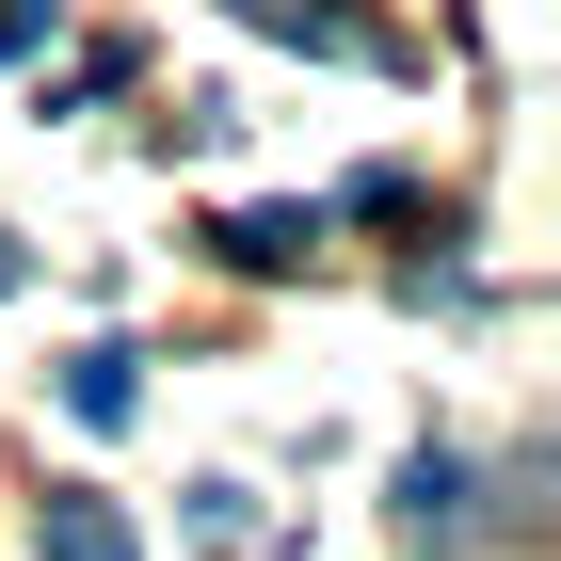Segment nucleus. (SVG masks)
I'll return each mask as SVG.
<instances>
[{
    "label": "nucleus",
    "instance_id": "f257e3e1",
    "mask_svg": "<svg viewBox=\"0 0 561 561\" xmlns=\"http://www.w3.org/2000/svg\"><path fill=\"white\" fill-rule=\"evenodd\" d=\"M129 401H145V353H113V337L65 353V417H81V433H129Z\"/></svg>",
    "mask_w": 561,
    "mask_h": 561
},
{
    "label": "nucleus",
    "instance_id": "f03ea898",
    "mask_svg": "<svg viewBox=\"0 0 561 561\" xmlns=\"http://www.w3.org/2000/svg\"><path fill=\"white\" fill-rule=\"evenodd\" d=\"M209 241H225L241 273H289V257H321V209H225Z\"/></svg>",
    "mask_w": 561,
    "mask_h": 561
},
{
    "label": "nucleus",
    "instance_id": "7ed1b4c3",
    "mask_svg": "<svg viewBox=\"0 0 561 561\" xmlns=\"http://www.w3.org/2000/svg\"><path fill=\"white\" fill-rule=\"evenodd\" d=\"M33 546H48V561H129V514L65 481V497H48V514H33Z\"/></svg>",
    "mask_w": 561,
    "mask_h": 561
},
{
    "label": "nucleus",
    "instance_id": "20e7f679",
    "mask_svg": "<svg viewBox=\"0 0 561 561\" xmlns=\"http://www.w3.org/2000/svg\"><path fill=\"white\" fill-rule=\"evenodd\" d=\"M401 529H417V546H449V529H466V466H449V449H417V466H401Z\"/></svg>",
    "mask_w": 561,
    "mask_h": 561
}]
</instances>
